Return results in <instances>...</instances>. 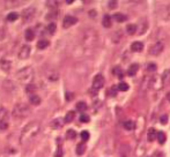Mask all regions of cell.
Here are the masks:
<instances>
[{
    "instance_id": "f546056e",
    "label": "cell",
    "mask_w": 170,
    "mask_h": 157,
    "mask_svg": "<svg viewBox=\"0 0 170 157\" xmlns=\"http://www.w3.org/2000/svg\"><path fill=\"white\" fill-rule=\"evenodd\" d=\"M165 134H164V132H159L157 133V141L160 144H163V143L165 142Z\"/></svg>"
},
{
    "instance_id": "60d3db41",
    "label": "cell",
    "mask_w": 170,
    "mask_h": 157,
    "mask_svg": "<svg viewBox=\"0 0 170 157\" xmlns=\"http://www.w3.org/2000/svg\"><path fill=\"white\" fill-rule=\"evenodd\" d=\"M89 15H90V17H95V16H96V12H95V11H90V12H89Z\"/></svg>"
},
{
    "instance_id": "b9f144b4",
    "label": "cell",
    "mask_w": 170,
    "mask_h": 157,
    "mask_svg": "<svg viewBox=\"0 0 170 157\" xmlns=\"http://www.w3.org/2000/svg\"><path fill=\"white\" fill-rule=\"evenodd\" d=\"M167 98H168V101L170 102V91L168 92V94H167Z\"/></svg>"
},
{
    "instance_id": "8fae6325",
    "label": "cell",
    "mask_w": 170,
    "mask_h": 157,
    "mask_svg": "<svg viewBox=\"0 0 170 157\" xmlns=\"http://www.w3.org/2000/svg\"><path fill=\"white\" fill-rule=\"evenodd\" d=\"M35 36H36L35 30H32L31 28H29V29H27L26 31H24V38H26V41H28V42L34 41Z\"/></svg>"
},
{
    "instance_id": "d6986e66",
    "label": "cell",
    "mask_w": 170,
    "mask_h": 157,
    "mask_svg": "<svg viewBox=\"0 0 170 157\" xmlns=\"http://www.w3.org/2000/svg\"><path fill=\"white\" fill-rule=\"evenodd\" d=\"M49 41L48 39H41V41H38V43H37V47L39 49V50H44L46 49L48 46H49Z\"/></svg>"
},
{
    "instance_id": "ab89813d",
    "label": "cell",
    "mask_w": 170,
    "mask_h": 157,
    "mask_svg": "<svg viewBox=\"0 0 170 157\" xmlns=\"http://www.w3.org/2000/svg\"><path fill=\"white\" fill-rule=\"evenodd\" d=\"M117 90H118L117 86H113V87H111V94L115 96V95H116V92H117Z\"/></svg>"
},
{
    "instance_id": "3957f363",
    "label": "cell",
    "mask_w": 170,
    "mask_h": 157,
    "mask_svg": "<svg viewBox=\"0 0 170 157\" xmlns=\"http://www.w3.org/2000/svg\"><path fill=\"white\" fill-rule=\"evenodd\" d=\"M30 112H31V110H30L29 105L24 104V103H17V104H15L12 114L15 119H23V118L28 117Z\"/></svg>"
},
{
    "instance_id": "d6a6232c",
    "label": "cell",
    "mask_w": 170,
    "mask_h": 157,
    "mask_svg": "<svg viewBox=\"0 0 170 157\" xmlns=\"http://www.w3.org/2000/svg\"><path fill=\"white\" fill-rule=\"evenodd\" d=\"M64 156V150L61 148V146L58 144V148L56 150V154H54V157H63Z\"/></svg>"
},
{
    "instance_id": "4fadbf2b",
    "label": "cell",
    "mask_w": 170,
    "mask_h": 157,
    "mask_svg": "<svg viewBox=\"0 0 170 157\" xmlns=\"http://www.w3.org/2000/svg\"><path fill=\"white\" fill-rule=\"evenodd\" d=\"M11 66H12V64H11L9 60L2 59L0 61V67L2 68V71H5V72H9L11 71Z\"/></svg>"
},
{
    "instance_id": "e0dca14e",
    "label": "cell",
    "mask_w": 170,
    "mask_h": 157,
    "mask_svg": "<svg viewBox=\"0 0 170 157\" xmlns=\"http://www.w3.org/2000/svg\"><path fill=\"white\" fill-rule=\"evenodd\" d=\"M75 151H76V154H78L79 156L83 155L85 151H86V144H85L83 142L78 143V144H76V149H75Z\"/></svg>"
},
{
    "instance_id": "ffe728a7",
    "label": "cell",
    "mask_w": 170,
    "mask_h": 157,
    "mask_svg": "<svg viewBox=\"0 0 170 157\" xmlns=\"http://www.w3.org/2000/svg\"><path fill=\"white\" fill-rule=\"evenodd\" d=\"M29 101L32 105H39L41 102H42V99H41V97H39L38 95H32V96H30Z\"/></svg>"
},
{
    "instance_id": "484cf974",
    "label": "cell",
    "mask_w": 170,
    "mask_h": 157,
    "mask_svg": "<svg viewBox=\"0 0 170 157\" xmlns=\"http://www.w3.org/2000/svg\"><path fill=\"white\" fill-rule=\"evenodd\" d=\"M137 31V24H127L126 26V32L130 35H133Z\"/></svg>"
},
{
    "instance_id": "ac0fdd59",
    "label": "cell",
    "mask_w": 170,
    "mask_h": 157,
    "mask_svg": "<svg viewBox=\"0 0 170 157\" xmlns=\"http://www.w3.org/2000/svg\"><path fill=\"white\" fill-rule=\"evenodd\" d=\"M102 24H103L104 28H110L111 27V16L109 14H105L103 16V20H102Z\"/></svg>"
},
{
    "instance_id": "44dd1931",
    "label": "cell",
    "mask_w": 170,
    "mask_h": 157,
    "mask_svg": "<svg viewBox=\"0 0 170 157\" xmlns=\"http://www.w3.org/2000/svg\"><path fill=\"white\" fill-rule=\"evenodd\" d=\"M74 117H75V112L74 111H68V112L66 113V116H65V118H64V121L65 122H72L74 119Z\"/></svg>"
},
{
    "instance_id": "52a82bcc",
    "label": "cell",
    "mask_w": 170,
    "mask_h": 157,
    "mask_svg": "<svg viewBox=\"0 0 170 157\" xmlns=\"http://www.w3.org/2000/svg\"><path fill=\"white\" fill-rule=\"evenodd\" d=\"M162 51H163V44L161 42H157V43H155L154 45H152L149 47V53L152 56H159Z\"/></svg>"
},
{
    "instance_id": "74e56055",
    "label": "cell",
    "mask_w": 170,
    "mask_h": 157,
    "mask_svg": "<svg viewBox=\"0 0 170 157\" xmlns=\"http://www.w3.org/2000/svg\"><path fill=\"white\" fill-rule=\"evenodd\" d=\"M73 97H74V94L73 92H66V101H72L73 99Z\"/></svg>"
},
{
    "instance_id": "9a60e30c",
    "label": "cell",
    "mask_w": 170,
    "mask_h": 157,
    "mask_svg": "<svg viewBox=\"0 0 170 157\" xmlns=\"http://www.w3.org/2000/svg\"><path fill=\"white\" fill-rule=\"evenodd\" d=\"M64 122H65V121L61 119V118H57V119H54L51 122V127L53 128V129H59V128L63 126Z\"/></svg>"
},
{
    "instance_id": "83f0119b",
    "label": "cell",
    "mask_w": 170,
    "mask_h": 157,
    "mask_svg": "<svg viewBox=\"0 0 170 157\" xmlns=\"http://www.w3.org/2000/svg\"><path fill=\"white\" fill-rule=\"evenodd\" d=\"M76 137V132L74 129H68L66 132V139L67 140H74Z\"/></svg>"
},
{
    "instance_id": "cb8c5ba5",
    "label": "cell",
    "mask_w": 170,
    "mask_h": 157,
    "mask_svg": "<svg viewBox=\"0 0 170 157\" xmlns=\"http://www.w3.org/2000/svg\"><path fill=\"white\" fill-rule=\"evenodd\" d=\"M113 19L117 21V22H124L126 21V15L122 14V13H116V14H113Z\"/></svg>"
},
{
    "instance_id": "603a6c76",
    "label": "cell",
    "mask_w": 170,
    "mask_h": 157,
    "mask_svg": "<svg viewBox=\"0 0 170 157\" xmlns=\"http://www.w3.org/2000/svg\"><path fill=\"white\" fill-rule=\"evenodd\" d=\"M76 111H79V112H85L86 110H87V104L85 103V102H79V103H76Z\"/></svg>"
},
{
    "instance_id": "4316f807",
    "label": "cell",
    "mask_w": 170,
    "mask_h": 157,
    "mask_svg": "<svg viewBox=\"0 0 170 157\" xmlns=\"http://www.w3.org/2000/svg\"><path fill=\"white\" fill-rule=\"evenodd\" d=\"M17 19H19V14H17L16 12H11V13L7 15V21H9V22H14Z\"/></svg>"
},
{
    "instance_id": "ba28073f",
    "label": "cell",
    "mask_w": 170,
    "mask_h": 157,
    "mask_svg": "<svg viewBox=\"0 0 170 157\" xmlns=\"http://www.w3.org/2000/svg\"><path fill=\"white\" fill-rule=\"evenodd\" d=\"M78 22V19L75 16H72V15H66L64 17V21H63V27L64 28H70L74 26L75 23Z\"/></svg>"
},
{
    "instance_id": "8992f818",
    "label": "cell",
    "mask_w": 170,
    "mask_h": 157,
    "mask_svg": "<svg viewBox=\"0 0 170 157\" xmlns=\"http://www.w3.org/2000/svg\"><path fill=\"white\" fill-rule=\"evenodd\" d=\"M104 86V77L101 74H97L93 80V88L94 90H100Z\"/></svg>"
},
{
    "instance_id": "e575fe53",
    "label": "cell",
    "mask_w": 170,
    "mask_h": 157,
    "mask_svg": "<svg viewBox=\"0 0 170 157\" xmlns=\"http://www.w3.org/2000/svg\"><path fill=\"white\" fill-rule=\"evenodd\" d=\"M156 69H157V66H156L155 64H153V62H150V64H148V66H147V71H149V72H155Z\"/></svg>"
},
{
    "instance_id": "d4e9b609",
    "label": "cell",
    "mask_w": 170,
    "mask_h": 157,
    "mask_svg": "<svg viewBox=\"0 0 170 157\" xmlns=\"http://www.w3.org/2000/svg\"><path fill=\"white\" fill-rule=\"evenodd\" d=\"M48 77L50 81H57L59 79V74L57 73V71H51L49 74H48Z\"/></svg>"
},
{
    "instance_id": "1f68e13d",
    "label": "cell",
    "mask_w": 170,
    "mask_h": 157,
    "mask_svg": "<svg viewBox=\"0 0 170 157\" xmlns=\"http://www.w3.org/2000/svg\"><path fill=\"white\" fill-rule=\"evenodd\" d=\"M112 73H113V74H116V75H118L119 79H123V76H124V74H123V73H122V71H120V67H118V66L112 69Z\"/></svg>"
},
{
    "instance_id": "4dcf8cb0",
    "label": "cell",
    "mask_w": 170,
    "mask_h": 157,
    "mask_svg": "<svg viewBox=\"0 0 170 157\" xmlns=\"http://www.w3.org/2000/svg\"><path fill=\"white\" fill-rule=\"evenodd\" d=\"M117 88H118V90H120V91H127V90L130 89L128 84L125 82H120L118 86H117Z\"/></svg>"
},
{
    "instance_id": "7a4b0ae2",
    "label": "cell",
    "mask_w": 170,
    "mask_h": 157,
    "mask_svg": "<svg viewBox=\"0 0 170 157\" xmlns=\"http://www.w3.org/2000/svg\"><path fill=\"white\" fill-rule=\"evenodd\" d=\"M16 77L19 80V82L22 84H31L34 77H35V71L32 69V67H24L22 69H20L16 74Z\"/></svg>"
},
{
    "instance_id": "7402d4cb",
    "label": "cell",
    "mask_w": 170,
    "mask_h": 157,
    "mask_svg": "<svg viewBox=\"0 0 170 157\" xmlns=\"http://www.w3.org/2000/svg\"><path fill=\"white\" fill-rule=\"evenodd\" d=\"M46 30H48L49 34L53 35V34L56 32V30H57V24H56L54 22H50L49 24H48V27H46Z\"/></svg>"
},
{
    "instance_id": "30bf717a",
    "label": "cell",
    "mask_w": 170,
    "mask_h": 157,
    "mask_svg": "<svg viewBox=\"0 0 170 157\" xmlns=\"http://www.w3.org/2000/svg\"><path fill=\"white\" fill-rule=\"evenodd\" d=\"M155 139H157V132L155 131V128H149L147 132V140L149 142H153Z\"/></svg>"
},
{
    "instance_id": "6da1fadb",
    "label": "cell",
    "mask_w": 170,
    "mask_h": 157,
    "mask_svg": "<svg viewBox=\"0 0 170 157\" xmlns=\"http://www.w3.org/2000/svg\"><path fill=\"white\" fill-rule=\"evenodd\" d=\"M39 131H41L39 122H37V121H31L29 124H27L26 127L22 129L21 134H20V143H21L22 146H24V144H28L29 142H31L37 135H38Z\"/></svg>"
},
{
    "instance_id": "f35d334b",
    "label": "cell",
    "mask_w": 170,
    "mask_h": 157,
    "mask_svg": "<svg viewBox=\"0 0 170 157\" xmlns=\"http://www.w3.org/2000/svg\"><path fill=\"white\" fill-rule=\"evenodd\" d=\"M160 121L162 122L163 125H164V124H167V121H168V116H165V114H164V116H162V117L160 118Z\"/></svg>"
},
{
    "instance_id": "7c38bea8",
    "label": "cell",
    "mask_w": 170,
    "mask_h": 157,
    "mask_svg": "<svg viewBox=\"0 0 170 157\" xmlns=\"http://www.w3.org/2000/svg\"><path fill=\"white\" fill-rule=\"evenodd\" d=\"M139 71V65L138 64H132L128 69H127V75L128 76H134V75L137 74V72Z\"/></svg>"
},
{
    "instance_id": "5bb4252c",
    "label": "cell",
    "mask_w": 170,
    "mask_h": 157,
    "mask_svg": "<svg viewBox=\"0 0 170 157\" xmlns=\"http://www.w3.org/2000/svg\"><path fill=\"white\" fill-rule=\"evenodd\" d=\"M142 49H144V44H142L141 42H134V43H132V45H131V50H132L133 52H141Z\"/></svg>"
},
{
    "instance_id": "8d00e7d4",
    "label": "cell",
    "mask_w": 170,
    "mask_h": 157,
    "mask_svg": "<svg viewBox=\"0 0 170 157\" xmlns=\"http://www.w3.org/2000/svg\"><path fill=\"white\" fill-rule=\"evenodd\" d=\"M108 5H109V8L113 9V8L117 7V1H109V2H108Z\"/></svg>"
},
{
    "instance_id": "d590c367",
    "label": "cell",
    "mask_w": 170,
    "mask_h": 157,
    "mask_svg": "<svg viewBox=\"0 0 170 157\" xmlns=\"http://www.w3.org/2000/svg\"><path fill=\"white\" fill-rule=\"evenodd\" d=\"M89 120H90V118H89V116H87V114H83L82 113L81 116H80V121L81 122H88Z\"/></svg>"
},
{
    "instance_id": "5b68a950",
    "label": "cell",
    "mask_w": 170,
    "mask_h": 157,
    "mask_svg": "<svg viewBox=\"0 0 170 157\" xmlns=\"http://www.w3.org/2000/svg\"><path fill=\"white\" fill-rule=\"evenodd\" d=\"M36 14V8L35 7H28L26 9H23L22 13H21V17H22V21L24 23H29L32 21V19L35 17Z\"/></svg>"
},
{
    "instance_id": "277c9868",
    "label": "cell",
    "mask_w": 170,
    "mask_h": 157,
    "mask_svg": "<svg viewBox=\"0 0 170 157\" xmlns=\"http://www.w3.org/2000/svg\"><path fill=\"white\" fill-rule=\"evenodd\" d=\"M9 126V114L5 107H0V131H5Z\"/></svg>"
},
{
    "instance_id": "2e32d148",
    "label": "cell",
    "mask_w": 170,
    "mask_h": 157,
    "mask_svg": "<svg viewBox=\"0 0 170 157\" xmlns=\"http://www.w3.org/2000/svg\"><path fill=\"white\" fill-rule=\"evenodd\" d=\"M24 91H26V94L29 95V97H30V96L35 95V92H36V86H34L32 83H31V84H28V86H26Z\"/></svg>"
},
{
    "instance_id": "f1b7e54d",
    "label": "cell",
    "mask_w": 170,
    "mask_h": 157,
    "mask_svg": "<svg viewBox=\"0 0 170 157\" xmlns=\"http://www.w3.org/2000/svg\"><path fill=\"white\" fill-rule=\"evenodd\" d=\"M124 128L126 131H132V129H134V122L132 120H127L124 122Z\"/></svg>"
},
{
    "instance_id": "9c48e42d",
    "label": "cell",
    "mask_w": 170,
    "mask_h": 157,
    "mask_svg": "<svg viewBox=\"0 0 170 157\" xmlns=\"http://www.w3.org/2000/svg\"><path fill=\"white\" fill-rule=\"evenodd\" d=\"M30 51H31V49H30L29 45H23L22 47H21V50H20V52H19V58L22 60L29 58Z\"/></svg>"
},
{
    "instance_id": "7bdbcfd3",
    "label": "cell",
    "mask_w": 170,
    "mask_h": 157,
    "mask_svg": "<svg viewBox=\"0 0 170 157\" xmlns=\"http://www.w3.org/2000/svg\"><path fill=\"white\" fill-rule=\"evenodd\" d=\"M72 2H73V0H67L66 1V4H68V5H70V4H72Z\"/></svg>"
},
{
    "instance_id": "836d02e7",
    "label": "cell",
    "mask_w": 170,
    "mask_h": 157,
    "mask_svg": "<svg viewBox=\"0 0 170 157\" xmlns=\"http://www.w3.org/2000/svg\"><path fill=\"white\" fill-rule=\"evenodd\" d=\"M80 136H81L82 141H88L89 140V132L88 131H82Z\"/></svg>"
}]
</instances>
